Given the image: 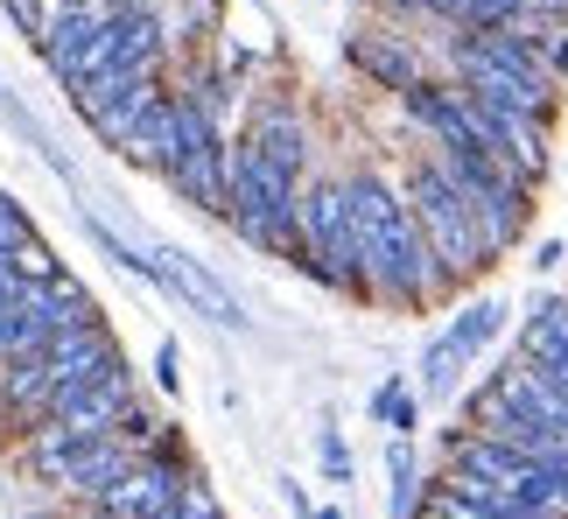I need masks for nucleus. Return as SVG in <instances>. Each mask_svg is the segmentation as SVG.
Returning <instances> with one entry per match:
<instances>
[{
    "mask_svg": "<svg viewBox=\"0 0 568 519\" xmlns=\"http://www.w3.org/2000/svg\"><path fill=\"white\" fill-rule=\"evenodd\" d=\"M344 197H352V225H358V260H365V288H373L379 309H400V316H422L435 302H449V281L435 267V253L414 225V204L400 176L386 169H352L344 176Z\"/></svg>",
    "mask_w": 568,
    "mask_h": 519,
    "instance_id": "1",
    "label": "nucleus"
},
{
    "mask_svg": "<svg viewBox=\"0 0 568 519\" xmlns=\"http://www.w3.org/2000/svg\"><path fill=\"white\" fill-rule=\"evenodd\" d=\"M400 190H407V204H414V225H422V240H428V253H435V267H443V281H449V295H456V288H470V281H485V274L498 267V253H491V240H485V225L470 218V204L456 197V183L443 176V169H435L428 147L400 169Z\"/></svg>",
    "mask_w": 568,
    "mask_h": 519,
    "instance_id": "2",
    "label": "nucleus"
},
{
    "mask_svg": "<svg viewBox=\"0 0 568 519\" xmlns=\"http://www.w3.org/2000/svg\"><path fill=\"white\" fill-rule=\"evenodd\" d=\"M302 274L316 288H331L344 302H373L365 288V260H358V225H352V197L344 176H310L302 183Z\"/></svg>",
    "mask_w": 568,
    "mask_h": 519,
    "instance_id": "3",
    "label": "nucleus"
},
{
    "mask_svg": "<svg viewBox=\"0 0 568 519\" xmlns=\"http://www.w3.org/2000/svg\"><path fill=\"white\" fill-rule=\"evenodd\" d=\"M435 155V169H443V176L456 183V197L470 204V218L485 225V240H491V253L506 260L519 240H527V225H534V197L540 190L534 183H519L506 162L498 155H485V147H428Z\"/></svg>",
    "mask_w": 568,
    "mask_h": 519,
    "instance_id": "4",
    "label": "nucleus"
},
{
    "mask_svg": "<svg viewBox=\"0 0 568 519\" xmlns=\"http://www.w3.org/2000/svg\"><path fill=\"white\" fill-rule=\"evenodd\" d=\"M513 316H519V309H513L506 295H470L464 309H456L443 330L428 337L422 365H414V394H422V400H456V394H464V373L491 352L498 337H506Z\"/></svg>",
    "mask_w": 568,
    "mask_h": 519,
    "instance_id": "5",
    "label": "nucleus"
},
{
    "mask_svg": "<svg viewBox=\"0 0 568 519\" xmlns=\"http://www.w3.org/2000/svg\"><path fill=\"white\" fill-rule=\"evenodd\" d=\"M36 57L63 92H78L84 78H99L113 63V14H57L50 35L36 42Z\"/></svg>",
    "mask_w": 568,
    "mask_h": 519,
    "instance_id": "6",
    "label": "nucleus"
},
{
    "mask_svg": "<svg viewBox=\"0 0 568 519\" xmlns=\"http://www.w3.org/2000/svg\"><path fill=\"white\" fill-rule=\"evenodd\" d=\"M141 253L155 260V288H169L176 302H190V316H211L217 330H246L239 295L204 267V260H190V253H176V246H141Z\"/></svg>",
    "mask_w": 568,
    "mask_h": 519,
    "instance_id": "7",
    "label": "nucleus"
},
{
    "mask_svg": "<svg viewBox=\"0 0 568 519\" xmlns=\"http://www.w3.org/2000/svg\"><path fill=\"white\" fill-rule=\"evenodd\" d=\"M134 407H141V379H134V365H113V373H99L92 386H84V394L71 400V407H63V428H71V436H84V442H92V436H113V428L126 421V415H134Z\"/></svg>",
    "mask_w": 568,
    "mask_h": 519,
    "instance_id": "8",
    "label": "nucleus"
},
{
    "mask_svg": "<svg viewBox=\"0 0 568 519\" xmlns=\"http://www.w3.org/2000/svg\"><path fill=\"white\" fill-rule=\"evenodd\" d=\"M253 147V155H267V162H281V169H295V176H316L310 169V120H302V105H288V99H260L253 113H246V134H239Z\"/></svg>",
    "mask_w": 568,
    "mask_h": 519,
    "instance_id": "9",
    "label": "nucleus"
},
{
    "mask_svg": "<svg viewBox=\"0 0 568 519\" xmlns=\"http://www.w3.org/2000/svg\"><path fill=\"white\" fill-rule=\"evenodd\" d=\"M344 57L358 63V78H373L379 92H393V99H400L407 84L428 78V63H422V50H414V35H400V29H352Z\"/></svg>",
    "mask_w": 568,
    "mask_h": 519,
    "instance_id": "10",
    "label": "nucleus"
},
{
    "mask_svg": "<svg viewBox=\"0 0 568 519\" xmlns=\"http://www.w3.org/2000/svg\"><path fill=\"white\" fill-rule=\"evenodd\" d=\"M92 442H99V436H92ZM78 457H84V436H71L63 421H36L29 436L14 442V464L29 470V478H36L42 491H57V499H63V485H71Z\"/></svg>",
    "mask_w": 568,
    "mask_h": 519,
    "instance_id": "11",
    "label": "nucleus"
},
{
    "mask_svg": "<svg viewBox=\"0 0 568 519\" xmlns=\"http://www.w3.org/2000/svg\"><path fill=\"white\" fill-rule=\"evenodd\" d=\"M113 63H120V71H141V78H162L169 35H162L155 8H120L113 14Z\"/></svg>",
    "mask_w": 568,
    "mask_h": 519,
    "instance_id": "12",
    "label": "nucleus"
},
{
    "mask_svg": "<svg viewBox=\"0 0 568 519\" xmlns=\"http://www.w3.org/2000/svg\"><path fill=\"white\" fill-rule=\"evenodd\" d=\"M134 464H141V449L113 428V436L84 442V457H78V470H71V485H63V499H71V506H92L99 491H105V485H120Z\"/></svg>",
    "mask_w": 568,
    "mask_h": 519,
    "instance_id": "13",
    "label": "nucleus"
},
{
    "mask_svg": "<svg viewBox=\"0 0 568 519\" xmlns=\"http://www.w3.org/2000/svg\"><path fill=\"white\" fill-rule=\"evenodd\" d=\"M169 147H176V84H162V92L148 99V113L134 120V134L120 141V162H134V169H155V176H162Z\"/></svg>",
    "mask_w": 568,
    "mask_h": 519,
    "instance_id": "14",
    "label": "nucleus"
},
{
    "mask_svg": "<svg viewBox=\"0 0 568 519\" xmlns=\"http://www.w3.org/2000/svg\"><path fill=\"white\" fill-rule=\"evenodd\" d=\"M148 84H155V78H141V71H120V63H105L99 78H84L78 92H71V105H78V120H84V126H99L105 113H120V105L134 99V92H148Z\"/></svg>",
    "mask_w": 568,
    "mask_h": 519,
    "instance_id": "15",
    "label": "nucleus"
},
{
    "mask_svg": "<svg viewBox=\"0 0 568 519\" xmlns=\"http://www.w3.org/2000/svg\"><path fill=\"white\" fill-rule=\"evenodd\" d=\"M428 491V470H422V449H414L407 436L386 442V519H414V506H422Z\"/></svg>",
    "mask_w": 568,
    "mask_h": 519,
    "instance_id": "16",
    "label": "nucleus"
},
{
    "mask_svg": "<svg viewBox=\"0 0 568 519\" xmlns=\"http://www.w3.org/2000/svg\"><path fill=\"white\" fill-rule=\"evenodd\" d=\"M316 464H323V485H358V464H352V442H344L337 421L316 428Z\"/></svg>",
    "mask_w": 568,
    "mask_h": 519,
    "instance_id": "17",
    "label": "nucleus"
},
{
    "mask_svg": "<svg viewBox=\"0 0 568 519\" xmlns=\"http://www.w3.org/2000/svg\"><path fill=\"white\" fill-rule=\"evenodd\" d=\"M29 240H36V218H29V204L0 190V253H21Z\"/></svg>",
    "mask_w": 568,
    "mask_h": 519,
    "instance_id": "18",
    "label": "nucleus"
},
{
    "mask_svg": "<svg viewBox=\"0 0 568 519\" xmlns=\"http://www.w3.org/2000/svg\"><path fill=\"white\" fill-rule=\"evenodd\" d=\"M414 519H506V512H477V506H464V499H449L443 485H428L422 506H414Z\"/></svg>",
    "mask_w": 568,
    "mask_h": 519,
    "instance_id": "19",
    "label": "nucleus"
},
{
    "mask_svg": "<svg viewBox=\"0 0 568 519\" xmlns=\"http://www.w3.org/2000/svg\"><path fill=\"white\" fill-rule=\"evenodd\" d=\"M0 8H8V21H14L21 35H29V50H36L42 35H50V21H57V14H50V0H0Z\"/></svg>",
    "mask_w": 568,
    "mask_h": 519,
    "instance_id": "20",
    "label": "nucleus"
},
{
    "mask_svg": "<svg viewBox=\"0 0 568 519\" xmlns=\"http://www.w3.org/2000/svg\"><path fill=\"white\" fill-rule=\"evenodd\" d=\"M176 519H225V506H217V491L204 478H190L183 499H176Z\"/></svg>",
    "mask_w": 568,
    "mask_h": 519,
    "instance_id": "21",
    "label": "nucleus"
},
{
    "mask_svg": "<svg viewBox=\"0 0 568 519\" xmlns=\"http://www.w3.org/2000/svg\"><path fill=\"white\" fill-rule=\"evenodd\" d=\"M8 260H14V267L29 274V281H50V274H63V260H57L50 246H42V240H29V246H21V253H8Z\"/></svg>",
    "mask_w": 568,
    "mask_h": 519,
    "instance_id": "22",
    "label": "nucleus"
},
{
    "mask_svg": "<svg viewBox=\"0 0 568 519\" xmlns=\"http://www.w3.org/2000/svg\"><path fill=\"white\" fill-rule=\"evenodd\" d=\"M155 386H162V394H176V386H183V344L176 337L155 344Z\"/></svg>",
    "mask_w": 568,
    "mask_h": 519,
    "instance_id": "23",
    "label": "nucleus"
},
{
    "mask_svg": "<svg viewBox=\"0 0 568 519\" xmlns=\"http://www.w3.org/2000/svg\"><path fill=\"white\" fill-rule=\"evenodd\" d=\"M386 436H422V394H400V400H393V415H386Z\"/></svg>",
    "mask_w": 568,
    "mask_h": 519,
    "instance_id": "24",
    "label": "nucleus"
},
{
    "mask_svg": "<svg viewBox=\"0 0 568 519\" xmlns=\"http://www.w3.org/2000/svg\"><path fill=\"white\" fill-rule=\"evenodd\" d=\"M400 394H407V373H386V379L373 386V400H365V415L386 428V415H393V400H400Z\"/></svg>",
    "mask_w": 568,
    "mask_h": 519,
    "instance_id": "25",
    "label": "nucleus"
},
{
    "mask_svg": "<svg viewBox=\"0 0 568 519\" xmlns=\"http://www.w3.org/2000/svg\"><path fill=\"white\" fill-rule=\"evenodd\" d=\"M21 295H29V274H21L8 253H0V309H21Z\"/></svg>",
    "mask_w": 568,
    "mask_h": 519,
    "instance_id": "26",
    "label": "nucleus"
},
{
    "mask_svg": "<svg viewBox=\"0 0 568 519\" xmlns=\"http://www.w3.org/2000/svg\"><path fill=\"white\" fill-rule=\"evenodd\" d=\"M527 267H534L540 281H548V274H561V267H568V240H540V246H534V260H527Z\"/></svg>",
    "mask_w": 568,
    "mask_h": 519,
    "instance_id": "27",
    "label": "nucleus"
},
{
    "mask_svg": "<svg viewBox=\"0 0 568 519\" xmlns=\"http://www.w3.org/2000/svg\"><path fill=\"white\" fill-rule=\"evenodd\" d=\"M281 506H288L295 519H310V512H316V499H310V485H295V478H281Z\"/></svg>",
    "mask_w": 568,
    "mask_h": 519,
    "instance_id": "28",
    "label": "nucleus"
},
{
    "mask_svg": "<svg viewBox=\"0 0 568 519\" xmlns=\"http://www.w3.org/2000/svg\"><path fill=\"white\" fill-rule=\"evenodd\" d=\"M50 14H120V0H50Z\"/></svg>",
    "mask_w": 568,
    "mask_h": 519,
    "instance_id": "29",
    "label": "nucleus"
},
{
    "mask_svg": "<svg viewBox=\"0 0 568 519\" xmlns=\"http://www.w3.org/2000/svg\"><path fill=\"white\" fill-rule=\"evenodd\" d=\"M540 50H548V71H555V84H561V78H568V29H555Z\"/></svg>",
    "mask_w": 568,
    "mask_h": 519,
    "instance_id": "30",
    "label": "nucleus"
},
{
    "mask_svg": "<svg viewBox=\"0 0 568 519\" xmlns=\"http://www.w3.org/2000/svg\"><path fill=\"white\" fill-rule=\"evenodd\" d=\"M540 373H555V379H561V386H568V352H561V358H555V365H540Z\"/></svg>",
    "mask_w": 568,
    "mask_h": 519,
    "instance_id": "31",
    "label": "nucleus"
},
{
    "mask_svg": "<svg viewBox=\"0 0 568 519\" xmlns=\"http://www.w3.org/2000/svg\"><path fill=\"white\" fill-rule=\"evenodd\" d=\"M63 519H113V512H99V506H78V512H63Z\"/></svg>",
    "mask_w": 568,
    "mask_h": 519,
    "instance_id": "32",
    "label": "nucleus"
},
{
    "mask_svg": "<svg viewBox=\"0 0 568 519\" xmlns=\"http://www.w3.org/2000/svg\"><path fill=\"white\" fill-rule=\"evenodd\" d=\"M310 519H352V512H344V506H316Z\"/></svg>",
    "mask_w": 568,
    "mask_h": 519,
    "instance_id": "33",
    "label": "nucleus"
},
{
    "mask_svg": "<svg viewBox=\"0 0 568 519\" xmlns=\"http://www.w3.org/2000/svg\"><path fill=\"white\" fill-rule=\"evenodd\" d=\"M120 8H162V0H120Z\"/></svg>",
    "mask_w": 568,
    "mask_h": 519,
    "instance_id": "34",
    "label": "nucleus"
},
{
    "mask_svg": "<svg viewBox=\"0 0 568 519\" xmlns=\"http://www.w3.org/2000/svg\"><path fill=\"white\" fill-rule=\"evenodd\" d=\"M21 519H63V512H21Z\"/></svg>",
    "mask_w": 568,
    "mask_h": 519,
    "instance_id": "35",
    "label": "nucleus"
},
{
    "mask_svg": "<svg viewBox=\"0 0 568 519\" xmlns=\"http://www.w3.org/2000/svg\"><path fill=\"white\" fill-rule=\"evenodd\" d=\"M162 519H176V512H162Z\"/></svg>",
    "mask_w": 568,
    "mask_h": 519,
    "instance_id": "36",
    "label": "nucleus"
},
{
    "mask_svg": "<svg viewBox=\"0 0 568 519\" xmlns=\"http://www.w3.org/2000/svg\"><path fill=\"white\" fill-rule=\"evenodd\" d=\"M0 316H8V309H0Z\"/></svg>",
    "mask_w": 568,
    "mask_h": 519,
    "instance_id": "37",
    "label": "nucleus"
}]
</instances>
